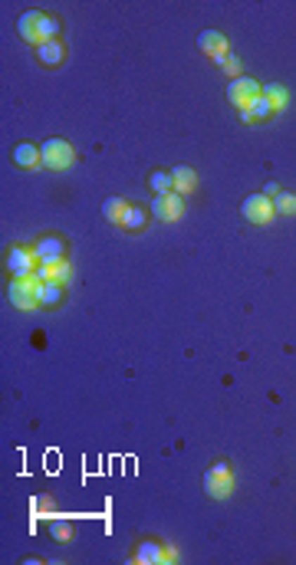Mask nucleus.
<instances>
[{"label": "nucleus", "instance_id": "f257e3e1", "mask_svg": "<svg viewBox=\"0 0 296 565\" xmlns=\"http://www.w3.org/2000/svg\"><path fill=\"white\" fill-rule=\"evenodd\" d=\"M40 276L33 273V276H13L11 282H7V299L13 303V309H20V313H33V309H40V303H37V293H40Z\"/></svg>", "mask_w": 296, "mask_h": 565}, {"label": "nucleus", "instance_id": "f03ea898", "mask_svg": "<svg viewBox=\"0 0 296 565\" xmlns=\"http://www.w3.org/2000/svg\"><path fill=\"white\" fill-rule=\"evenodd\" d=\"M205 493L211 496V500H227V496L234 493V474H231V464H227V460H217V464L207 467Z\"/></svg>", "mask_w": 296, "mask_h": 565}, {"label": "nucleus", "instance_id": "7ed1b4c3", "mask_svg": "<svg viewBox=\"0 0 296 565\" xmlns=\"http://www.w3.org/2000/svg\"><path fill=\"white\" fill-rule=\"evenodd\" d=\"M40 152H43V168H50V171H66L76 162V148L66 138H46L40 145Z\"/></svg>", "mask_w": 296, "mask_h": 565}, {"label": "nucleus", "instance_id": "20e7f679", "mask_svg": "<svg viewBox=\"0 0 296 565\" xmlns=\"http://www.w3.org/2000/svg\"><path fill=\"white\" fill-rule=\"evenodd\" d=\"M240 214H244V221H250V223H270L276 217L274 197H266V194H247L244 204H240Z\"/></svg>", "mask_w": 296, "mask_h": 565}, {"label": "nucleus", "instance_id": "39448f33", "mask_svg": "<svg viewBox=\"0 0 296 565\" xmlns=\"http://www.w3.org/2000/svg\"><path fill=\"white\" fill-rule=\"evenodd\" d=\"M33 253H37L40 266L63 263V260H66V240H63V237H56V233H43V237H37V243H33Z\"/></svg>", "mask_w": 296, "mask_h": 565}, {"label": "nucleus", "instance_id": "423d86ee", "mask_svg": "<svg viewBox=\"0 0 296 565\" xmlns=\"http://www.w3.org/2000/svg\"><path fill=\"white\" fill-rule=\"evenodd\" d=\"M152 214L158 217V221H181L184 217V197L178 191H168V194H155V201H152Z\"/></svg>", "mask_w": 296, "mask_h": 565}, {"label": "nucleus", "instance_id": "0eeeda50", "mask_svg": "<svg viewBox=\"0 0 296 565\" xmlns=\"http://www.w3.org/2000/svg\"><path fill=\"white\" fill-rule=\"evenodd\" d=\"M4 256H7V273H11V276H33V266L40 263L37 253H33V247L27 250V247H17V243L7 247Z\"/></svg>", "mask_w": 296, "mask_h": 565}, {"label": "nucleus", "instance_id": "6e6552de", "mask_svg": "<svg viewBox=\"0 0 296 565\" xmlns=\"http://www.w3.org/2000/svg\"><path fill=\"white\" fill-rule=\"evenodd\" d=\"M260 92L264 89L257 86V79H250V76H237V79H231V86H227V99L234 102L237 109H247Z\"/></svg>", "mask_w": 296, "mask_h": 565}, {"label": "nucleus", "instance_id": "1a4fd4ad", "mask_svg": "<svg viewBox=\"0 0 296 565\" xmlns=\"http://www.w3.org/2000/svg\"><path fill=\"white\" fill-rule=\"evenodd\" d=\"M198 46H201V50H205L214 63L224 60L227 53H231V46H227V37L221 30H205L201 37H198Z\"/></svg>", "mask_w": 296, "mask_h": 565}, {"label": "nucleus", "instance_id": "9d476101", "mask_svg": "<svg viewBox=\"0 0 296 565\" xmlns=\"http://www.w3.org/2000/svg\"><path fill=\"white\" fill-rule=\"evenodd\" d=\"M132 562L139 565H165V543H155V539H142L135 545Z\"/></svg>", "mask_w": 296, "mask_h": 565}, {"label": "nucleus", "instance_id": "9b49d317", "mask_svg": "<svg viewBox=\"0 0 296 565\" xmlns=\"http://www.w3.org/2000/svg\"><path fill=\"white\" fill-rule=\"evenodd\" d=\"M145 223H148V211H145L142 204H129L122 211V221H119V227L129 233H142Z\"/></svg>", "mask_w": 296, "mask_h": 565}, {"label": "nucleus", "instance_id": "f8f14e48", "mask_svg": "<svg viewBox=\"0 0 296 565\" xmlns=\"http://www.w3.org/2000/svg\"><path fill=\"white\" fill-rule=\"evenodd\" d=\"M37 60L43 63V66H60L63 60H66V46H63L60 40H46L37 46Z\"/></svg>", "mask_w": 296, "mask_h": 565}, {"label": "nucleus", "instance_id": "ddd939ff", "mask_svg": "<svg viewBox=\"0 0 296 565\" xmlns=\"http://www.w3.org/2000/svg\"><path fill=\"white\" fill-rule=\"evenodd\" d=\"M37 20H40V11H27L20 20H17V33H20V37L30 43V46H40V30H37Z\"/></svg>", "mask_w": 296, "mask_h": 565}, {"label": "nucleus", "instance_id": "4468645a", "mask_svg": "<svg viewBox=\"0 0 296 565\" xmlns=\"http://www.w3.org/2000/svg\"><path fill=\"white\" fill-rule=\"evenodd\" d=\"M37 276H40L43 282H66L72 280V266H70V260H63V263H53V266H40L37 270Z\"/></svg>", "mask_w": 296, "mask_h": 565}, {"label": "nucleus", "instance_id": "2eb2a0df", "mask_svg": "<svg viewBox=\"0 0 296 565\" xmlns=\"http://www.w3.org/2000/svg\"><path fill=\"white\" fill-rule=\"evenodd\" d=\"M13 164H20V168H37V164H43V152L37 148V145H30V141H23V145L13 148Z\"/></svg>", "mask_w": 296, "mask_h": 565}, {"label": "nucleus", "instance_id": "dca6fc26", "mask_svg": "<svg viewBox=\"0 0 296 565\" xmlns=\"http://www.w3.org/2000/svg\"><path fill=\"white\" fill-rule=\"evenodd\" d=\"M63 282H40V293H37V303L40 309H56L63 303Z\"/></svg>", "mask_w": 296, "mask_h": 565}, {"label": "nucleus", "instance_id": "f3484780", "mask_svg": "<svg viewBox=\"0 0 296 565\" xmlns=\"http://www.w3.org/2000/svg\"><path fill=\"white\" fill-rule=\"evenodd\" d=\"M172 178H174V191L181 194H188V191H194L198 188V174H194V168H188V164H178V168H172Z\"/></svg>", "mask_w": 296, "mask_h": 565}, {"label": "nucleus", "instance_id": "a211bd4d", "mask_svg": "<svg viewBox=\"0 0 296 565\" xmlns=\"http://www.w3.org/2000/svg\"><path fill=\"white\" fill-rule=\"evenodd\" d=\"M37 30H40V43L60 40L63 20H60V17H50V13H40V20H37Z\"/></svg>", "mask_w": 296, "mask_h": 565}, {"label": "nucleus", "instance_id": "6ab92c4d", "mask_svg": "<svg viewBox=\"0 0 296 565\" xmlns=\"http://www.w3.org/2000/svg\"><path fill=\"white\" fill-rule=\"evenodd\" d=\"M264 96L270 99L274 112H283L286 102H290V92H286V86H280V82H266V86H264Z\"/></svg>", "mask_w": 296, "mask_h": 565}, {"label": "nucleus", "instance_id": "aec40b11", "mask_svg": "<svg viewBox=\"0 0 296 565\" xmlns=\"http://www.w3.org/2000/svg\"><path fill=\"white\" fill-rule=\"evenodd\" d=\"M247 109H250V115H254V122H266V119H274V115H276V112H274V105H270V99H266L264 92H260V96H257V99L250 102Z\"/></svg>", "mask_w": 296, "mask_h": 565}, {"label": "nucleus", "instance_id": "412c9836", "mask_svg": "<svg viewBox=\"0 0 296 565\" xmlns=\"http://www.w3.org/2000/svg\"><path fill=\"white\" fill-rule=\"evenodd\" d=\"M125 207H129V201H125V197H109V201L103 204V217H105L109 223H119V221H122V211H125Z\"/></svg>", "mask_w": 296, "mask_h": 565}, {"label": "nucleus", "instance_id": "4be33fe9", "mask_svg": "<svg viewBox=\"0 0 296 565\" xmlns=\"http://www.w3.org/2000/svg\"><path fill=\"white\" fill-rule=\"evenodd\" d=\"M148 184H152V191L155 194H168V191H174V178H172V171H152V178H148Z\"/></svg>", "mask_w": 296, "mask_h": 565}, {"label": "nucleus", "instance_id": "5701e85b", "mask_svg": "<svg viewBox=\"0 0 296 565\" xmlns=\"http://www.w3.org/2000/svg\"><path fill=\"white\" fill-rule=\"evenodd\" d=\"M50 535L56 539V543H70V539H72V523H70V519H53V523H50Z\"/></svg>", "mask_w": 296, "mask_h": 565}, {"label": "nucleus", "instance_id": "b1692460", "mask_svg": "<svg viewBox=\"0 0 296 565\" xmlns=\"http://www.w3.org/2000/svg\"><path fill=\"white\" fill-rule=\"evenodd\" d=\"M274 207H276V214H296V194L280 191L274 197Z\"/></svg>", "mask_w": 296, "mask_h": 565}, {"label": "nucleus", "instance_id": "393cba45", "mask_svg": "<svg viewBox=\"0 0 296 565\" xmlns=\"http://www.w3.org/2000/svg\"><path fill=\"white\" fill-rule=\"evenodd\" d=\"M217 70H224L227 76H231V79H237V76H240V60H237L234 53H227V56H224V63H221Z\"/></svg>", "mask_w": 296, "mask_h": 565}, {"label": "nucleus", "instance_id": "a878e982", "mask_svg": "<svg viewBox=\"0 0 296 565\" xmlns=\"http://www.w3.org/2000/svg\"><path fill=\"white\" fill-rule=\"evenodd\" d=\"M165 562H178V549L174 545H165Z\"/></svg>", "mask_w": 296, "mask_h": 565}, {"label": "nucleus", "instance_id": "bb28decb", "mask_svg": "<svg viewBox=\"0 0 296 565\" xmlns=\"http://www.w3.org/2000/svg\"><path fill=\"white\" fill-rule=\"evenodd\" d=\"M264 194H266V197H276V194H280V184H276V181H270V184H266V188H264Z\"/></svg>", "mask_w": 296, "mask_h": 565}, {"label": "nucleus", "instance_id": "cd10ccee", "mask_svg": "<svg viewBox=\"0 0 296 565\" xmlns=\"http://www.w3.org/2000/svg\"><path fill=\"white\" fill-rule=\"evenodd\" d=\"M240 122H244V125H250V122H254V115H250V109H240Z\"/></svg>", "mask_w": 296, "mask_h": 565}]
</instances>
